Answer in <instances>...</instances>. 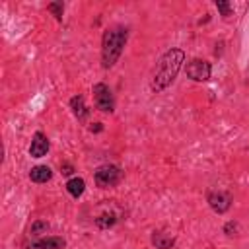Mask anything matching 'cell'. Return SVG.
I'll use <instances>...</instances> for the list:
<instances>
[{
	"label": "cell",
	"mask_w": 249,
	"mask_h": 249,
	"mask_svg": "<svg viewBox=\"0 0 249 249\" xmlns=\"http://www.w3.org/2000/svg\"><path fill=\"white\" fill-rule=\"evenodd\" d=\"M183 62H185V53H183V49H177V47L167 49V51L160 56V60L156 62V66H154L152 80H150L152 91L160 93V91H163L165 88H169V86L173 84V80L177 78V74H179Z\"/></svg>",
	"instance_id": "obj_1"
},
{
	"label": "cell",
	"mask_w": 249,
	"mask_h": 249,
	"mask_svg": "<svg viewBox=\"0 0 249 249\" xmlns=\"http://www.w3.org/2000/svg\"><path fill=\"white\" fill-rule=\"evenodd\" d=\"M128 41V27L113 25L103 31L101 37V66L105 70L113 68L123 54V49Z\"/></svg>",
	"instance_id": "obj_2"
},
{
	"label": "cell",
	"mask_w": 249,
	"mask_h": 249,
	"mask_svg": "<svg viewBox=\"0 0 249 249\" xmlns=\"http://www.w3.org/2000/svg\"><path fill=\"white\" fill-rule=\"evenodd\" d=\"M93 179H95V185L99 189H111L123 181V169L115 163H103L95 169Z\"/></svg>",
	"instance_id": "obj_3"
},
{
	"label": "cell",
	"mask_w": 249,
	"mask_h": 249,
	"mask_svg": "<svg viewBox=\"0 0 249 249\" xmlns=\"http://www.w3.org/2000/svg\"><path fill=\"white\" fill-rule=\"evenodd\" d=\"M91 91H93V103L99 111H103V113H113L115 111V95H113V91L107 84L99 82L91 88Z\"/></svg>",
	"instance_id": "obj_4"
},
{
	"label": "cell",
	"mask_w": 249,
	"mask_h": 249,
	"mask_svg": "<svg viewBox=\"0 0 249 249\" xmlns=\"http://www.w3.org/2000/svg\"><path fill=\"white\" fill-rule=\"evenodd\" d=\"M185 72H187V78H191L193 82H206L210 80L212 64L202 58H191L185 66Z\"/></svg>",
	"instance_id": "obj_5"
},
{
	"label": "cell",
	"mask_w": 249,
	"mask_h": 249,
	"mask_svg": "<svg viewBox=\"0 0 249 249\" xmlns=\"http://www.w3.org/2000/svg\"><path fill=\"white\" fill-rule=\"evenodd\" d=\"M206 202L208 206L218 212V214H224L231 208V202H233V196L228 193V191H208L206 195Z\"/></svg>",
	"instance_id": "obj_6"
},
{
	"label": "cell",
	"mask_w": 249,
	"mask_h": 249,
	"mask_svg": "<svg viewBox=\"0 0 249 249\" xmlns=\"http://www.w3.org/2000/svg\"><path fill=\"white\" fill-rule=\"evenodd\" d=\"M49 148H51V142H49L47 134L41 132V130H37V132L33 134V138H31L29 156H31V158H43V156H47Z\"/></svg>",
	"instance_id": "obj_7"
},
{
	"label": "cell",
	"mask_w": 249,
	"mask_h": 249,
	"mask_svg": "<svg viewBox=\"0 0 249 249\" xmlns=\"http://www.w3.org/2000/svg\"><path fill=\"white\" fill-rule=\"evenodd\" d=\"M64 247H66V241L64 237H58V235H49L25 245V249H64Z\"/></svg>",
	"instance_id": "obj_8"
},
{
	"label": "cell",
	"mask_w": 249,
	"mask_h": 249,
	"mask_svg": "<svg viewBox=\"0 0 249 249\" xmlns=\"http://www.w3.org/2000/svg\"><path fill=\"white\" fill-rule=\"evenodd\" d=\"M70 109H72L74 117H76L80 123H86V119L89 117V109H88V105H86L84 95H74V97H70Z\"/></svg>",
	"instance_id": "obj_9"
},
{
	"label": "cell",
	"mask_w": 249,
	"mask_h": 249,
	"mask_svg": "<svg viewBox=\"0 0 249 249\" xmlns=\"http://www.w3.org/2000/svg\"><path fill=\"white\" fill-rule=\"evenodd\" d=\"M150 241H152V245L156 249H171L175 245V237L165 233V231H154Z\"/></svg>",
	"instance_id": "obj_10"
},
{
	"label": "cell",
	"mask_w": 249,
	"mask_h": 249,
	"mask_svg": "<svg viewBox=\"0 0 249 249\" xmlns=\"http://www.w3.org/2000/svg\"><path fill=\"white\" fill-rule=\"evenodd\" d=\"M51 177H53V171H51L49 165H35V167H31V171H29V179H31L33 183H39V185L51 181Z\"/></svg>",
	"instance_id": "obj_11"
},
{
	"label": "cell",
	"mask_w": 249,
	"mask_h": 249,
	"mask_svg": "<svg viewBox=\"0 0 249 249\" xmlns=\"http://www.w3.org/2000/svg\"><path fill=\"white\" fill-rule=\"evenodd\" d=\"M66 191H68L70 196L80 198L84 195V191H86V181L82 177H72V179L66 181Z\"/></svg>",
	"instance_id": "obj_12"
},
{
	"label": "cell",
	"mask_w": 249,
	"mask_h": 249,
	"mask_svg": "<svg viewBox=\"0 0 249 249\" xmlns=\"http://www.w3.org/2000/svg\"><path fill=\"white\" fill-rule=\"evenodd\" d=\"M93 222H95V226H97L99 230H109V228H113V226L117 224V214H115V212H103V214H99Z\"/></svg>",
	"instance_id": "obj_13"
},
{
	"label": "cell",
	"mask_w": 249,
	"mask_h": 249,
	"mask_svg": "<svg viewBox=\"0 0 249 249\" xmlns=\"http://www.w3.org/2000/svg\"><path fill=\"white\" fill-rule=\"evenodd\" d=\"M49 222H45V220H35L31 226H29V235L31 237H35V235H41V233H47L49 231Z\"/></svg>",
	"instance_id": "obj_14"
},
{
	"label": "cell",
	"mask_w": 249,
	"mask_h": 249,
	"mask_svg": "<svg viewBox=\"0 0 249 249\" xmlns=\"http://www.w3.org/2000/svg\"><path fill=\"white\" fill-rule=\"evenodd\" d=\"M47 10H49L58 21H62V12H64V4H62V2H51V4H47Z\"/></svg>",
	"instance_id": "obj_15"
},
{
	"label": "cell",
	"mask_w": 249,
	"mask_h": 249,
	"mask_svg": "<svg viewBox=\"0 0 249 249\" xmlns=\"http://www.w3.org/2000/svg\"><path fill=\"white\" fill-rule=\"evenodd\" d=\"M214 6L218 8V12L222 14V18H230L231 16V4L226 2V0H216Z\"/></svg>",
	"instance_id": "obj_16"
},
{
	"label": "cell",
	"mask_w": 249,
	"mask_h": 249,
	"mask_svg": "<svg viewBox=\"0 0 249 249\" xmlns=\"http://www.w3.org/2000/svg\"><path fill=\"white\" fill-rule=\"evenodd\" d=\"M235 231H237V222L230 220V222L224 224V233H226V235H233Z\"/></svg>",
	"instance_id": "obj_17"
},
{
	"label": "cell",
	"mask_w": 249,
	"mask_h": 249,
	"mask_svg": "<svg viewBox=\"0 0 249 249\" xmlns=\"http://www.w3.org/2000/svg\"><path fill=\"white\" fill-rule=\"evenodd\" d=\"M74 171H76V169H74V165H72L70 161H62V163H60V173H62V175H72Z\"/></svg>",
	"instance_id": "obj_18"
},
{
	"label": "cell",
	"mask_w": 249,
	"mask_h": 249,
	"mask_svg": "<svg viewBox=\"0 0 249 249\" xmlns=\"http://www.w3.org/2000/svg\"><path fill=\"white\" fill-rule=\"evenodd\" d=\"M89 130H91V132H101V130H103V124H101V123H93V124L89 126Z\"/></svg>",
	"instance_id": "obj_19"
}]
</instances>
